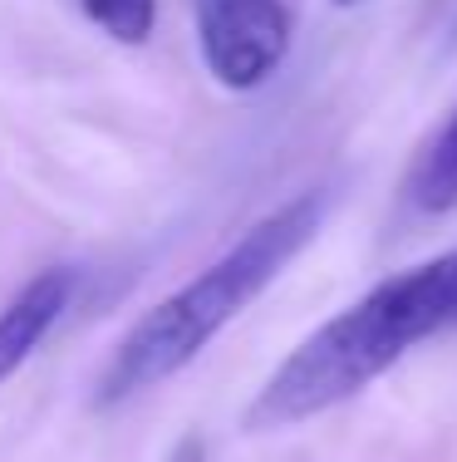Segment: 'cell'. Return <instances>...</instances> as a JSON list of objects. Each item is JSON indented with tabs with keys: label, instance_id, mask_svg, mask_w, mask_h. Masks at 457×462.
<instances>
[{
	"label": "cell",
	"instance_id": "8992f818",
	"mask_svg": "<svg viewBox=\"0 0 457 462\" xmlns=\"http://www.w3.org/2000/svg\"><path fill=\"white\" fill-rule=\"evenodd\" d=\"M79 10L118 45H143L158 25V0H79Z\"/></svg>",
	"mask_w": 457,
	"mask_h": 462
},
{
	"label": "cell",
	"instance_id": "ba28073f",
	"mask_svg": "<svg viewBox=\"0 0 457 462\" xmlns=\"http://www.w3.org/2000/svg\"><path fill=\"white\" fill-rule=\"evenodd\" d=\"M334 5H344V10H354V5H364V0H334Z\"/></svg>",
	"mask_w": 457,
	"mask_h": 462
},
{
	"label": "cell",
	"instance_id": "7a4b0ae2",
	"mask_svg": "<svg viewBox=\"0 0 457 462\" xmlns=\"http://www.w3.org/2000/svg\"><path fill=\"white\" fill-rule=\"evenodd\" d=\"M324 192H300L266 212L251 231H242L226 256H216L197 271L182 291L162 295L148 315L128 325V335L114 345L108 365L94 383V409H118L133 393H148L152 383L172 379L222 335L242 310H251L260 295L280 281V271L320 236Z\"/></svg>",
	"mask_w": 457,
	"mask_h": 462
},
{
	"label": "cell",
	"instance_id": "3957f363",
	"mask_svg": "<svg viewBox=\"0 0 457 462\" xmlns=\"http://www.w3.org/2000/svg\"><path fill=\"white\" fill-rule=\"evenodd\" d=\"M197 45L216 84L260 89L290 54V10L280 0H197Z\"/></svg>",
	"mask_w": 457,
	"mask_h": 462
},
{
	"label": "cell",
	"instance_id": "52a82bcc",
	"mask_svg": "<svg viewBox=\"0 0 457 462\" xmlns=\"http://www.w3.org/2000/svg\"><path fill=\"white\" fill-rule=\"evenodd\" d=\"M168 462H206V438L202 433H182L178 443H172Z\"/></svg>",
	"mask_w": 457,
	"mask_h": 462
},
{
	"label": "cell",
	"instance_id": "5b68a950",
	"mask_svg": "<svg viewBox=\"0 0 457 462\" xmlns=\"http://www.w3.org/2000/svg\"><path fill=\"white\" fill-rule=\"evenodd\" d=\"M408 207L423 217H448L457 212V104L438 124V134L423 143L418 162L408 172Z\"/></svg>",
	"mask_w": 457,
	"mask_h": 462
},
{
	"label": "cell",
	"instance_id": "6da1fadb",
	"mask_svg": "<svg viewBox=\"0 0 457 462\" xmlns=\"http://www.w3.org/2000/svg\"><path fill=\"white\" fill-rule=\"evenodd\" d=\"M443 329H457V251L379 281L369 295L330 315L315 335H305L246 403L242 428L276 433L315 413H330L334 403H350L374 379H384L408 349Z\"/></svg>",
	"mask_w": 457,
	"mask_h": 462
},
{
	"label": "cell",
	"instance_id": "277c9868",
	"mask_svg": "<svg viewBox=\"0 0 457 462\" xmlns=\"http://www.w3.org/2000/svg\"><path fill=\"white\" fill-rule=\"evenodd\" d=\"M74 291H79V276L69 266H50L0 310V383L25 365L40 349V339L59 325V315L69 310Z\"/></svg>",
	"mask_w": 457,
	"mask_h": 462
}]
</instances>
